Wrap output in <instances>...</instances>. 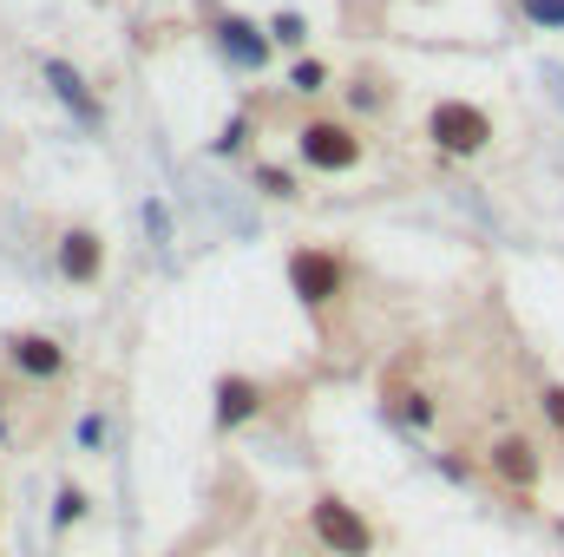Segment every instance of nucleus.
Returning <instances> with one entry per match:
<instances>
[{
  "label": "nucleus",
  "mask_w": 564,
  "mask_h": 557,
  "mask_svg": "<svg viewBox=\"0 0 564 557\" xmlns=\"http://www.w3.org/2000/svg\"><path fill=\"white\" fill-rule=\"evenodd\" d=\"M492 112L473 106V99H433L426 106V144L446 151V157H486L492 151Z\"/></svg>",
  "instance_id": "39448f33"
},
{
  "label": "nucleus",
  "mask_w": 564,
  "mask_h": 557,
  "mask_svg": "<svg viewBox=\"0 0 564 557\" xmlns=\"http://www.w3.org/2000/svg\"><path fill=\"white\" fill-rule=\"evenodd\" d=\"M381 407L401 433H433L440 426V394L426 381H408V374H388L381 381Z\"/></svg>",
  "instance_id": "1a4fd4ad"
},
{
  "label": "nucleus",
  "mask_w": 564,
  "mask_h": 557,
  "mask_svg": "<svg viewBox=\"0 0 564 557\" xmlns=\"http://www.w3.org/2000/svg\"><path fill=\"white\" fill-rule=\"evenodd\" d=\"M539 414H545V426L564 439V381H545V387H539Z\"/></svg>",
  "instance_id": "ddd939ff"
},
{
  "label": "nucleus",
  "mask_w": 564,
  "mask_h": 557,
  "mask_svg": "<svg viewBox=\"0 0 564 557\" xmlns=\"http://www.w3.org/2000/svg\"><path fill=\"white\" fill-rule=\"evenodd\" d=\"M388 99H394V86H388L381 73H355V79H348V106H355V112H381Z\"/></svg>",
  "instance_id": "f8f14e48"
},
{
  "label": "nucleus",
  "mask_w": 564,
  "mask_h": 557,
  "mask_svg": "<svg viewBox=\"0 0 564 557\" xmlns=\"http://www.w3.org/2000/svg\"><path fill=\"white\" fill-rule=\"evenodd\" d=\"M79 446H86V452H99V446H106V419H99V414H86V426H79Z\"/></svg>",
  "instance_id": "dca6fc26"
},
{
  "label": "nucleus",
  "mask_w": 564,
  "mask_h": 557,
  "mask_svg": "<svg viewBox=\"0 0 564 557\" xmlns=\"http://www.w3.org/2000/svg\"><path fill=\"white\" fill-rule=\"evenodd\" d=\"M86 518H93V492H86L79 479H59V492H53V525H46V532H53V545H66Z\"/></svg>",
  "instance_id": "9b49d317"
},
{
  "label": "nucleus",
  "mask_w": 564,
  "mask_h": 557,
  "mask_svg": "<svg viewBox=\"0 0 564 557\" xmlns=\"http://www.w3.org/2000/svg\"><path fill=\"white\" fill-rule=\"evenodd\" d=\"M479 472L506 492V499H532L545 485V446L525 433V426H499L486 446H479Z\"/></svg>",
  "instance_id": "7ed1b4c3"
},
{
  "label": "nucleus",
  "mask_w": 564,
  "mask_h": 557,
  "mask_svg": "<svg viewBox=\"0 0 564 557\" xmlns=\"http://www.w3.org/2000/svg\"><path fill=\"white\" fill-rule=\"evenodd\" d=\"M348 282H355L348 256L328 250V243H302V250L289 256V288H295V302H302L308 315H328V308L348 295Z\"/></svg>",
  "instance_id": "423d86ee"
},
{
  "label": "nucleus",
  "mask_w": 564,
  "mask_h": 557,
  "mask_svg": "<svg viewBox=\"0 0 564 557\" xmlns=\"http://www.w3.org/2000/svg\"><path fill=\"white\" fill-rule=\"evenodd\" d=\"M295 157L322 177H341L368 157V125L361 119H341V112H308L295 125Z\"/></svg>",
  "instance_id": "f03ea898"
},
{
  "label": "nucleus",
  "mask_w": 564,
  "mask_h": 557,
  "mask_svg": "<svg viewBox=\"0 0 564 557\" xmlns=\"http://www.w3.org/2000/svg\"><path fill=\"white\" fill-rule=\"evenodd\" d=\"M53 407H59V394H40V387L13 381V374L0 368V446L26 452V446L53 426Z\"/></svg>",
  "instance_id": "0eeeda50"
},
{
  "label": "nucleus",
  "mask_w": 564,
  "mask_h": 557,
  "mask_svg": "<svg viewBox=\"0 0 564 557\" xmlns=\"http://www.w3.org/2000/svg\"><path fill=\"white\" fill-rule=\"evenodd\" d=\"M0 512H7V492H0Z\"/></svg>",
  "instance_id": "f3484780"
},
{
  "label": "nucleus",
  "mask_w": 564,
  "mask_h": 557,
  "mask_svg": "<svg viewBox=\"0 0 564 557\" xmlns=\"http://www.w3.org/2000/svg\"><path fill=\"white\" fill-rule=\"evenodd\" d=\"M53 276L66 282V288H99V276H106V230L66 223L53 237Z\"/></svg>",
  "instance_id": "6e6552de"
},
{
  "label": "nucleus",
  "mask_w": 564,
  "mask_h": 557,
  "mask_svg": "<svg viewBox=\"0 0 564 557\" xmlns=\"http://www.w3.org/2000/svg\"><path fill=\"white\" fill-rule=\"evenodd\" d=\"M263 401H270L263 381H250V374H224V381H217V433H243L250 419L263 414Z\"/></svg>",
  "instance_id": "9d476101"
},
{
  "label": "nucleus",
  "mask_w": 564,
  "mask_h": 557,
  "mask_svg": "<svg viewBox=\"0 0 564 557\" xmlns=\"http://www.w3.org/2000/svg\"><path fill=\"white\" fill-rule=\"evenodd\" d=\"M525 13H532L539 26H564V0H525Z\"/></svg>",
  "instance_id": "2eb2a0df"
},
{
  "label": "nucleus",
  "mask_w": 564,
  "mask_h": 557,
  "mask_svg": "<svg viewBox=\"0 0 564 557\" xmlns=\"http://www.w3.org/2000/svg\"><path fill=\"white\" fill-rule=\"evenodd\" d=\"M322 86H328V66H322V59L295 66V92H322Z\"/></svg>",
  "instance_id": "4468645a"
},
{
  "label": "nucleus",
  "mask_w": 564,
  "mask_h": 557,
  "mask_svg": "<svg viewBox=\"0 0 564 557\" xmlns=\"http://www.w3.org/2000/svg\"><path fill=\"white\" fill-rule=\"evenodd\" d=\"M0 368H7L13 381L40 387V394H59V387L73 381V354H66V341L46 335V328H13V335H0Z\"/></svg>",
  "instance_id": "20e7f679"
},
{
  "label": "nucleus",
  "mask_w": 564,
  "mask_h": 557,
  "mask_svg": "<svg viewBox=\"0 0 564 557\" xmlns=\"http://www.w3.org/2000/svg\"><path fill=\"white\" fill-rule=\"evenodd\" d=\"M308 538L322 557H375L381 551V525L341 499V492H308Z\"/></svg>",
  "instance_id": "f257e3e1"
}]
</instances>
